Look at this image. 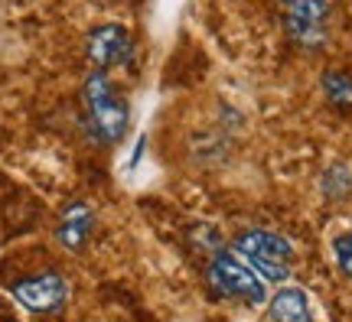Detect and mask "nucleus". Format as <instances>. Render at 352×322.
<instances>
[{"label":"nucleus","mask_w":352,"mask_h":322,"mask_svg":"<svg viewBox=\"0 0 352 322\" xmlns=\"http://www.w3.org/2000/svg\"><path fill=\"white\" fill-rule=\"evenodd\" d=\"M82 108H85V130L95 143H118L127 134L131 108L127 98L111 85V78L95 69L82 85Z\"/></svg>","instance_id":"1"},{"label":"nucleus","mask_w":352,"mask_h":322,"mask_svg":"<svg viewBox=\"0 0 352 322\" xmlns=\"http://www.w3.org/2000/svg\"><path fill=\"white\" fill-rule=\"evenodd\" d=\"M232 251L241 254V260H248L264 280L280 284V280L290 277L294 244H290L287 238H280L277 231H267V228H245L241 235H235Z\"/></svg>","instance_id":"2"},{"label":"nucleus","mask_w":352,"mask_h":322,"mask_svg":"<svg viewBox=\"0 0 352 322\" xmlns=\"http://www.w3.org/2000/svg\"><path fill=\"white\" fill-rule=\"evenodd\" d=\"M206 277H209V286L219 297L239 299V303H248V306H261L264 303V277L248 260L235 257L228 251H215Z\"/></svg>","instance_id":"3"},{"label":"nucleus","mask_w":352,"mask_h":322,"mask_svg":"<svg viewBox=\"0 0 352 322\" xmlns=\"http://www.w3.org/2000/svg\"><path fill=\"white\" fill-rule=\"evenodd\" d=\"M329 26L327 0H284V30L300 49H323Z\"/></svg>","instance_id":"4"},{"label":"nucleus","mask_w":352,"mask_h":322,"mask_svg":"<svg viewBox=\"0 0 352 322\" xmlns=\"http://www.w3.org/2000/svg\"><path fill=\"white\" fill-rule=\"evenodd\" d=\"M13 299L30 312H39V316H52L65 306L69 299V284L59 271H39L30 273V277H20L16 284L10 286Z\"/></svg>","instance_id":"5"},{"label":"nucleus","mask_w":352,"mask_h":322,"mask_svg":"<svg viewBox=\"0 0 352 322\" xmlns=\"http://www.w3.org/2000/svg\"><path fill=\"white\" fill-rule=\"evenodd\" d=\"M85 56L88 62L95 69H118V65H127L131 56H134V39L127 33L124 26L118 23H104V26H95L85 39Z\"/></svg>","instance_id":"6"},{"label":"nucleus","mask_w":352,"mask_h":322,"mask_svg":"<svg viewBox=\"0 0 352 322\" xmlns=\"http://www.w3.org/2000/svg\"><path fill=\"white\" fill-rule=\"evenodd\" d=\"M95 231V211L88 209L85 202H69L63 211H59V225H56V241L63 244L65 251H78L88 244V238Z\"/></svg>","instance_id":"7"},{"label":"nucleus","mask_w":352,"mask_h":322,"mask_svg":"<svg viewBox=\"0 0 352 322\" xmlns=\"http://www.w3.org/2000/svg\"><path fill=\"white\" fill-rule=\"evenodd\" d=\"M267 316L271 322H314V312H310V299L300 286H284L277 290L271 303H267Z\"/></svg>","instance_id":"8"},{"label":"nucleus","mask_w":352,"mask_h":322,"mask_svg":"<svg viewBox=\"0 0 352 322\" xmlns=\"http://www.w3.org/2000/svg\"><path fill=\"white\" fill-rule=\"evenodd\" d=\"M323 95L336 111H352V72L346 69H327L323 72Z\"/></svg>","instance_id":"9"},{"label":"nucleus","mask_w":352,"mask_h":322,"mask_svg":"<svg viewBox=\"0 0 352 322\" xmlns=\"http://www.w3.org/2000/svg\"><path fill=\"white\" fill-rule=\"evenodd\" d=\"M323 192L329 198H342L352 192V173L346 166H329L327 173H323Z\"/></svg>","instance_id":"10"},{"label":"nucleus","mask_w":352,"mask_h":322,"mask_svg":"<svg viewBox=\"0 0 352 322\" xmlns=\"http://www.w3.org/2000/svg\"><path fill=\"white\" fill-rule=\"evenodd\" d=\"M333 257H336V267L346 277H352V228L333 238Z\"/></svg>","instance_id":"11"}]
</instances>
